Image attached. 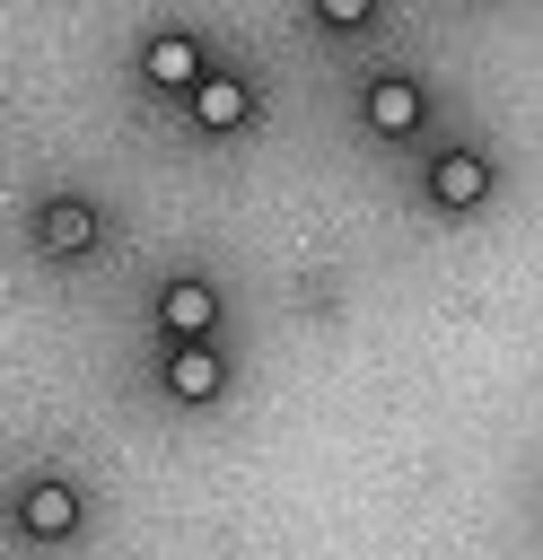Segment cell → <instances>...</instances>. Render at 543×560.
Listing matches in <instances>:
<instances>
[{
	"label": "cell",
	"instance_id": "6da1fadb",
	"mask_svg": "<svg viewBox=\"0 0 543 560\" xmlns=\"http://www.w3.org/2000/svg\"><path fill=\"white\" fill-rule=\"evenodd\" d=\"M490 201H499V158H490L482 140H438V149L420 158V210L473 219V210H490Z\"/></svg>",
	"mask_w": 543,
	"mask_h": 560
},
{
	"label": "cell",
	"instance_id": "8992f818",
	"mask_svg": "<svg viewBox=\"0 0 543 560\" xmlns=\"http://www.w3.org/2000/svg\"><path fill=\"white\" fill-rule=\"evenodd\" d=\"M140 79H149L158 96H193V88L210 79V44H201L193 26H158V35H140Z\"/></svg>",
	"mask_w": 543,
	"mask_h": 560
},
{
	"label": "cell",
	"instance_id": "ba28073f",
	"mask_svg": "<svg viewBox=\"0 0 543 560\" xmlns=\"http://www.w3.org/2000/svg\"><path fill=\"white\" fill-rule=\"evenodd\" d=\"M96 236H105V210H96L88 192H44V201H35V245H44L53 262H88Z\"/></svg>",
	"mask_w": 543,
	"mask_h": 560
},
{
	"label": "cell",
	"instance_id": "9c48e42d",
	"mask_svg": "<svg viewBox=\"0 0 543 560\" xmlns=\"http://www.w3.org/2000/svg\"><path fill=\"white\" fill-rule=\"evenodd\" d=\"M377 9H385V0H307V18H315L324 35H368Z\"/></svg>",
	"mask_w": 543,
	"mask_h": 560
},
{
	"label": "cell",
	"instance_id": "5b68a950",
	"mask_svg": "<svg viewBox=\"0 0 543 560\" xmlns=\"http://www.w3.org/2000/svg\"><path fill=\"white\" fill-rule=\"evenodd\" d=\"M228 376H236V359H228L219 341H166V350H158V394L184 402V411H210V402L228 394Z\"/></svg>",
	"mask_w": 543,
	"mask_h": 560
},
{
	"label": "cell",
	"instance_id": "3957f363",
	"mask_svg": "<svg viewBox=\"0 0 543 560\" xmlns=\"http://www.w3.org/2000/svg\"><path fill=\"white\" fill-rule=\"evenodd\" d=\"M359 131L368 140H420L429 131V88L412 70H368L359 79Z\"/></svg>",
	"mask_w": 543,
	"mask_h": 560
},
{
	"label": "cell",
	"instance_id": "277c9868",
	"mask_svg": "<svg viewBox=\"0 0 543 560\" xmlns=\"http://www.w3.org/2000/svg\"><path fill=\"white\" fill-rule=\"evenodd\" d=\"M149 324H158V341H219L228 298H219V280H210V271H175V280H158Z\"/></svg>",
	"mask_w": 543,
	"mask_h": 560
},
{
	"label": "cell",
	"instance_id": "7a4b0ae2",
	"mask_svg": "<svg viewBox=\"0 0 543 560\" xmlns=\"http://www.w3.org/2000/svg\"><path fill=\"white\" fill-rule=\"evenodd\" d=\"M9 525H18L26 542H79V525H88V481H79V472H26V481L9 490Z\"/></svg>",
	"mask_w": 543,
	"mask_h": 560
},
{
	"label": "cell",
	"instance_id": "52a82bcc",
	"mask_svg": "<svg viewBox=\"0 0 543 560\" xmlns=\"http://www.w3.org/2000/svg\"><path fill=\"white\" fill-rule=\"evenodd\" d=\"M184 114H193L201 140H236V131L254 122V79H245L236 61H210V79L184 96Z\"/></svg>",
	"mask_w": 543,
	"mask_h": 560
}]
</instances>
